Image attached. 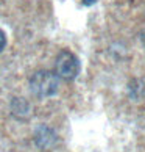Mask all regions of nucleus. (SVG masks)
<instances>
[{
	"label": "nucleus",
	"mask_w": 145,
	"mask_h": 152,
	"mask_svg": "<svg viewBox=\"0 0 145 152\" xmlns=\"http://www.w3.org/2000/svg\"><path fill=\"white\" fill-rule=\"evenodd\" d=\"M31 91L39 97H48L58 91L59 77L50 71H39L30 80Z\"/></svg>",
	"instance_id": "f257e3e1"
},
{
	"label": "nucleus",
	"mask_w": 145,
	"mask_h": 152,
	"mask_svg": "<svg viewBox=\"0 0 145 152\" xmlns=\"http://www.w3.org/2000/svg\"><path fill=\"white\" fill-rule=\"evenodd\" d=\"M55 69H56V75L63 80H74L80 72V61L72 52L69 50H63L58 58H56V64H55Z\"/></svg>",
	"instance_id": "f03ea898"
},
{
	"label": "nucleus",
	"mask_w": 145,
	"mask_h": 152,
	"mask_svg": "<svg viewBox=\"0 0 145 152\" xmlns=\"http://www.w3.org/2000/svg\"><path fill=\"white\" fill-rule=\"evenodd\" d=\"M5 46H6V36H5V33L0 30V52L5 49Z\"/></svg>",
	"instance_id": "7ed1b4c3"
},
{
	"label": "nucleus",
	"mask_w": 145,
	"mask_h": 152,
	"mask_svg": "<svg viewBox=\"0 0 145 152\" xmlns=\"http://www.w3.org/2000/svg\"><path fill=\"white\" fill-rule=\"evenodd\" d=\"M81 2L84 3V5H87V7H89V5H94V3L97 2V0H81Z\"/></svg>",
	"instance_id": "20e7f679"
}]
</instances>
